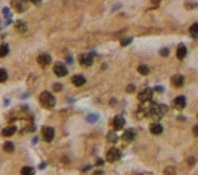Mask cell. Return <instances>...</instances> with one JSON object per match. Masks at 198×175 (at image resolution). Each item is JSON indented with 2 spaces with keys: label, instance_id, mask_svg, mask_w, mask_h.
Masks as SVG:
<instances>
[{
  "label": "cell",
  "instance_id": "4",
  "mask_svg": "<svg viewBox=\"0 0 198 175\" xmlns=\"http://www.w3.org/2000/svg\"><path fill=\"white\" fill-rule=\"evenodd\" d=\"M151 97H153V90L151 88H143L139 93V101L140 102H150Z\"/></svg>",
  "mask_w": 198,
  "mask_h": 175
},
{
  "label": "cell",
  "instance_id": "17",
  "mask_svg": "<svg viewBox=\"0 0 198 175\" xmlns=\"http://www.w3.org/2000/svg\"><path fill=\"white\" fill-rule=\"evenodd\" d=\"M189 32H190V35H192L193 38H198V23H193V24H192L190 29H189Z\"/></svg>",
  "mask_w": 198,
  "mask_h": 175
},
{
  "label": "cell",
  "instance_id": "14",
  "mask_svg": "<svg viewBox=\"0 0 198 175\" xmlns=\"http://www.w3.org/2000/svg\"><path fill=\"white\" fill-rule=\"evenodd\" d=\"M15 31L20 32V34H26L28 26H26V24H24L23 21H17V23H15Z\"/></svg>",
  "mask_w": 198,
  "mask_h": 175
},
{
  "label": "cell",
  "instance_id": "5",
  "mask_svg": "<svg viewBox=\"0 0 198 175\" xmlns=\"http://www.w3.org/2000/svg\"><path fill=\"white\" fill-rule=\"evenodd\" d=\"M79 64L84 67H90L93 64V55L91 54H82L79 55Z\"/></svg>",
  "mask_w": 198,
  "mask_h": 175
},
{
  "label": "cell",
  "instance_id": "11",
  "mask_svg": "<svg viewBox=\"0 0 198 175\" xmlns=\"http://www.w3.org/2000/svg\"><path fill=\"white\" fill-rule=\"evenodd\" d=\"M72 84L75 87H81V85L85 84V78L82 76V75H75V76L72 78Z\"/></svg>",
  "mask_w": 198,
  "mask_h": 175
},
{
  "label": "cell",
  "instance_id": "32",
  "mask_svg": "<svg viewBox=\"0 0 198 175\" xmlns=\"http://www.w3.org/2000/svg\"><path fill=\"white\" fill-rule=\"evenodd\" d=\"M31 2H32V3H34V5H38V3H40V2H41V0H31Z\"/></svg>",
  "mask_w": 198,
  "mask_h": 175
},
{
  "label": "cell",
  "instance_id": "27",
  "mask_svg": "<svg viewBox=\"0 0 198 175\" xmlns=\"http://www.w3.org/2000/svg\"><path fill=\"white\" fill-rule=\"evenodd\" d=\"M160 55H162V57H168V55H169V51H168V49H162Z\"/></svg>",
  "mask_w": 198,
  "mask_h": 175
},
{
  "label": "cell",
  "instance_id": "12",
  "mask_svg": "<svg viewBox=\"0 0 198 175\" xmlns=\"http://www.w3.org/2000/svg\"><path fill=\"white\" fill-rule=\"evenodd\" d=\"M174 105H175V108H178V110L184 108V107H186V97H184V96H177V97L174 99Z\"/></svg>",
  "mask_w": 198,
  "mask_h": 175
},
{
  "label": "cell",
  "instance_id": "13",
  "mask_svg": "<svg viewBox=\"0 0 198 175\" xmlns=\"http://www.w3.org/2000/svg\"><path fill=\"white\" fill-rule=\"evenodd\" d=\"M15 133H17V128H15V127H6V128L2 130V136H3V137H11V136H14Z\"/></svg>",
  "mask_w": 198,
  "mask_h": 175
},
{
  "label": "cell",
  "instance_id": "2",
  "mask_svg": "<svg viewBox=\"0 0 198 175\" xmlns=\"http://www.w3.org/2000/svg\"><path fill=\"white\" fill-rule=\"evenodd\" d=\"M41 134H43V140L44 142H52L54 137H55V130L52 127H43Z\"/></svg>",
  "mask_w": 198,
  "mask_h": 175
},
{
  "label": "cell",
  "instance_id": "24",
  "mask_svg": "<svg viewBox=\"0 0 198 175\" xmlns=\"http://www.w3.org/2000/svg\"><path fill=\"white\" fill-rule=\"evenodd\" d=\"M163 173H165V175H175V167H172V166H168V167H165Z\"/></svg>",
  "mask_w": 198,
  "mask_h": 175
},
{
  "label": "cell",
  "instance_id": "15",
  "mask_svg": "<svg viewBox=\"0 0 198 175\" xmlns=\"http://www.w3.org/2000/svg\"><path fill=\"white\" fill-rule=\"evenodd\" d=\"M186 54H187V49H186V46L180 44V46H178V49H177V58L183 60V58L186 57Z\"/></svg>",
  "mask_w": 198,
  "mask_h": 175
},
{
  "label": "cell",
  "instance_id": "20",
  "mask_svg": "<svg viewBox=\"0 0 198 175\" xmlns=\"http://www.w3.org/2000/svg\"><path fill=\"white\" fill-rule=\"evenodd\" d=\"M8 52H9V47H8L6 44H2V46H0V58L6 57V55H8Z\"/></svg>",
  "mask_w": 198,
  "mask_h": 175
},
{
  "label": "cell",
  "instance_id": "7",
  "mask_svg": "<svg viewBox=\"0 0 198 175\" xmlns=\"http://www.w3.org/2000/svg\"><path fill=\"white\" fill-rule=\"evenodd\" d=\"M37 61H38V64H40L41 67H47L49 64H51L52 58H51V55H47V54H41V55H38Z\"/></svg>",
  "mask_w": 198,
  "mask_h": 175
},
{
  "label": "cell",
  "instance_id": "18",
  "mask_svg": "<svg viewBox=\"0 0 198 175\" xmlns=\"http://www.w3.org/2000/svg\"><path fill=\"white\" fill-rule=\"evenodd\" d=\"M137 72H139L140 75H148V73H150V67L145 66V64H140V66L137 67Z\"/></svg>",
  "mask_w": 198,
  "mask_h": 175
},
{
  "label": "cell",
  "instance_id": "3",
  "mask_svg": "<svg viewBox=\"0 0 198 175\" xmlns=\"http://www.w3.org/2000/svg\"><path fill=\"white\" fill-rule=\"evenodd\" d=\"M120 158V151L117 148H111V149H108V152H107V160L110 161V163H114V161H117Z\"/></svg>",
  "mask_w": 198,
  "mask_h": 175
},
{
  "label": "cell",
  "instance_id": "8",
  "mask_svg": "<svg viewBox=\"0 0 198 175\" xmlns=\"http://www.w3.org/2000/svg\"><path fill=\"white\" fill-rule=\"evenodd\" d=\"M54 73L57 75V76H66L67 75V69H66V66L64 64H61V63H58V64H55L54 66Z\"/></svg>",
  "mask_w": 198,
  "mask_h": 175
},
{
  "label": "cell",
  "instance_id": "23",
  "mask_svg": "<svg viewBox=\"0 0 198 175\" xmlns=\"http://www.w3.org/2000/svg\"><path fill=\"white\" fill-rule=\"evenodd\" d=\"M12 6H14L17 11H24V5H23L21 2H17V0H14V2H12Z\"/></svg>",
  "mask_w": 198,
  "mask_h": 175
},
{
  "label": "cell",
  "instance_id": "31",
  "mask_svg": "<svg viewBox=\"0 0 198 175\" xmlns=\"http://www.w3.org/2000/svg\"><path fill=\"white\" fill-rule=\"evenodd\" d=\"M108 140H110V142H116V140H117V137L111 134V136H108Z\"/></svg>",
  "mask_w": 198,
  "mask_h": 175
},
{
  "label": "cell",
  "instance_id": "35",
  "mask_svg": "<svg viewBox=\"0 0 198 175\" xmlns=\"http://www.w3.org/2000/svg\"><path fill=\"white\" fill-rule=\"evenodd\" d=\"M196 117H198V114H196Z\"/></svg>",
  "mask_w": 198,
  "mask_h": 175
},
{
  "label": "cell",
  "instance_id": "16",
  "mask_svg": "<svg viewBox=\"0 0 198 175\" xmlns=\"http://www.w3.org/2000/svg\"><path fill=\"white\" fill-rule=\"evenodd\" d=\"M133 139H134V131L133 130H128V131L123 133V140L125 142H131Z\"/></svg>",
  "mask_w": 198,
  "mask_h": 175
},
{
  "label": "cell",
  "instance_id": "10",
  "mask_svg": "<svg viewBox=\"0 0 198 175\" xmlns=\"http://www.w3.org/2000/svg\"><path fill=\"white\" fill-rule=\"evenodd\" d=\"M150 131H151V134H154V136H160V134L163 133V127H162L159 122H154V123H151Z\"/></svg>",
  "mask_w": 198,
  "mask_h": 175
},
{
  "label": "cell",
  "instance_id": "25",
  "mask_svg": "<svg viewBox=\"0 0 198 175\" xmlns=\"http://www.w3.org/2000/svg\"><path fill=\"white\" fill-rule=\"evenodd\" d=\"M130 43H131V38H130V37H128V38H123V40L120 41L122 46H127V44H130Z\"/></svg>",
  "mask_w": 198,
  "mask_h": 175
},
{
  "label": "cell",
  "instance_id": "34",
  "mask_svg": "<svg viewBox=\"0 0 198 175\" xmlns=\"http://www.w3.org/2000/svg\"><path fill=\"white\" fill-rule=\"evenodd\" d=\"M153 5H154V6H157V5H159V0H153Z\"/></svg>",
  "mask_w": 198,
  "mask_h": 175
},
{
  "label": "cell",
  "instance_id": "21",
  "mask_svg": "<svg viewBox=\"0 0 198 175\" xmlns=\"http://www.w3.org/2000/svg\"><path fill=\"white\" fill-rule=\"evenodd\" d=\"M3 151H5V152H14V143L6 142V143L3 145Z\"/></svg>",
  "mask_w": 198,
  "mask_h": 175
},
{
  "label": "cell",
  "instance_id": "1",
  "mask_svg": "<svg viewBox=\"0 0 198 175\" xmlns=\"http://www.w3.org/2000/svg\"><path fill=\"white\" fill-rule=\"evenodd\" d=\"M55 97H54V94L52 93H49V91H43L41 94H40V104L44 107V108H54L55 107Z\"/></svg>",
  "mask_w": 198,
  "mask_h": 175
},
{
  "label": "cell",
  "instance_id": "33",
  "mask_svg": "<svg viewBox=\"0 0 198 175\" xmlns=\"http://www.w3.org/2000/svg\"><path fill=\"white\" fill-rule=\"evenodd\" d=\"M88 120H96V116H88Z\"/></svg>",
  "mask_w": 198,
  "mask_h": 175
},
{
  "label": "cell",
  "instance_id": "19",
  "mask_svg": "<svg viewBox=\"0 0 198 175\" xmlns=\"http://www.w3.org/2000/svg\"><path fill=\"white\" fill-rule=\"evenodd\" d=\"M20 175H34V169L31 166H24L20 172Z\"/></svg>",
  "mask_w": 198,
  "mask_h": 175
},
{
  "label": "cell",
  "instance_id": "30",
  "mask_svg": "<svg viewBox=\"0 0 198 175\" xmlns=\"http://www.w3.org/2000/svg\"><path fill=\"white\" fill-rule=\"evenodd\" d=\"M192 133H193V136H196V137H198V125H195V127H193Z\"/></svg>",
  "mask_w": 198,
  "mask_h": 175
},
{
  "label": "cell",
  "instance_id": "29",
  "mask_svg": "<svg viewBox=\"0 0 198 175\" xmlns=\"http://www.w3.org/2000/svg\"><path fill=\"white\" fill-rule=\"evenodd\" d=\"M187 164H189V166H193V164H195V158H193V157H189V158H187Z\"/></svg>",
  "mask_w": 198,
  "mask_h": 175
},
{
  "label": "cell",
  "instance_id": "9",
  "mask_svg": "<svg viewBox=\"0 0 198 175\" xmlns=\"http://www.w3.org/2000/svg\"><path fill=\"white\" fill-rule=\"evenodd\" d=\"M171 84H172V87L180 88V87H183V85H184V78L181 76V75H175V76H172Z\"/></svg>",
  "mask_w": 198,
  "mask_h": 175
},
{
  "label": "cell",
  "instance_id": "6",
  "mask_svg": "<svg viewBox=\"0 0 198 175\" xmlns=\"http://www.w3.org/2000/svg\"><path fill=\"white\" fill-rule=\"evenodd\" d=\"M123 125H125V119H123L122 116H116V117L113 119V122H111V127H113L114 131L122 130V128H123Z\"/></svg>",
  "mask_w": 198,
  "mask_h": 175
},
{
  "label": "cell",
  "instance_id": "26",
  "mask_svg": "<svg viewBox=\"0 0 198 175\" xmlns=\"http://www.w3.org/2000/svg\"><path fill=\"white\" fill-rule=\"evenodd\" d=\"M54 90H55V91H61V90H63V85L57 82V84H54Z\"/></svg>",
  "mask_w": 198,
  "mask_h": 175
},
{
  "label": "cell",
  "instance_id": "22",
  "mask_svg": "<svg viewBox=\"0 0 198 175\" xmlns=\"http://www.w3.org/2000/svg\"><path fill=\"white\" fill-rule=\"evenodd\" d=\"M8 79V72L5 69H0V82H5Z\"/></svg>",
  "mask_w": 198,
  "mask_h": 175
},
{
  "label": "cell",
  "instance_id": "28",
  "mask_svg": "<svg viewBox=\"0 0 198 175\" xmlns=\"http://www.w3.org/2000/svg\"><path fill=\"white\" fill-rule=\"evenodd\" d=\"M134 90H136V87H134V85H133V84H130V85H128V87H127V91H128V93H133V91H134Z\"/></svg>",
  "mask_w": 198,
  "mask_h": 175
}]
</instances>
